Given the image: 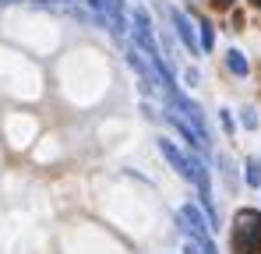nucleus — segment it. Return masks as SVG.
<instances>
[{
	"label": "nucleus",
	"mask_w": 261,
	"mask_h": 254,
	"mask_svg": "<svg viewBox=\"0 0 261 254\" xmlns=\"http://www.w3.org/2000/svg\"><path fill=\"white\" fill-rule=\"evenodd\" d=\"M233 251L237 254H261V212L240 209L233 226Z\"/></svg>",
	"instance_id": "f257e3e1"
},
{
	"label": "nucleus",
	"mask_w": 261,
	"mask_h": 254,
	"mask_svg": "<svg viewBox=\"0 0 261 254\" xmlns=\"http://www.w3.org/2000/svg\"><path fill=\"white\" fill-rule=\"evenodd\" d=\"M159 152H163V159H166V163H170V166H173L176 173H180V176L187 180V184L194 180V156L180 152V148H176L170 138H159Z\"/></svg>",
	"instance_id": "f03ea898"
},
{
	"label": "nucleus",
	"mask_w": 261,
	"mask_h": 254,
	"mask_svg": "<svg viewBox=\"0 0 261 254\" xmlns=\"http://www.w3.org/2000/svg\"><path fill=\"white\" fill-rule=\"evenodd\" d=\"M166 14H170V21H173V32L180 36V42H184L191 53H201V46H198V36H194V25H191V18H187L180 7H166Z\"/></svg>",
	"instance_id": "7ed1b4c3"
},
{
	"label": "nucleus",
	"mask_w": 261,
	"mask_h": 254,
	"mask_svg": "<svg viewBox=\"0 0 261 254\" xmlns=\"http://www.w3.org/2000/svg\"><path fill=\"white\" fill-rule=\"evenodd\" d=\"M226 67H229L237 78H247V74H251V64H247V57H244L240 49H229V53H226Z\"/></svg>",
	"instance_id": "20e7f679"
},
{
	"label": "nucleus",
	"mask_w": 261,
	"mask_h": 254,
	"mask_svg": "<svg viewBox=\"0 0 261 254\" xmlns=\"http://www.w3.org/2000/svg\"><path fill=\"white\" fill-rule=\"evenodd\" d=\"M198 46H201L205 53L216 46V29H212V21H208V18H201V21H198Z\"/></svg>",
	"instance_id": "39448f33"
},
{
	"label": "nucleus",
	"mask_w": 261,
	"mask_h": 254,
	"mask_svg": "<svg viewBox=\"0 0 261 254\" xmlns=\"http://www.w3.org/2000/svg\"><path fill=\"white\" fill-rule=\"evenodd\" d=\"M247 184L251 187H261V159H254V156L247 159Z\"/></svg>",
	"instance_id": "423d86ee"
},
{
	"label": "nucleus",
	"mask_w": 261,
	"mask_h": 254,
	"mask_svg": "<svg viewBox=\"0 0 261 254\" xmlns=\"http://www.w3.org/2000/svg\"><path fill=\"white\" fill-rule=\"evenodd\" d=\"M240 124L247 127V131H254V127H258V110H254V106H244V110H240Z\"/></svg>",
	"instance_id": "0eeeda50"
},
{
	"label": "nucleus",
	"mask_w": 261,
	"mask_h": 254,
	"mask_svg": "<svg viewBox=\"0 0 261 254\" xmlns=\"http://www.w3.org/2000/svg\"><path fill=\"white\" fill-rule=\"evenodd\" d=\"M219 120H222V131H226V134H233V131H237V120H233V113H229V110H219Z\"/></svg>",
	"instance_id": "6e6552de"
},
{
	"label": "nucleus",
	"mask_w": 261,
	"mask_h": 254,
	"mask_svg": "<svg viewBox=\"0 0 261 254\" xmlns=\"http://www.w3.org/2000/svg\"><path fill=\"white\" fill-rule=\"evenodd\" d=\"M184 82H187L191 88H194V85H201V74H198L194 67H187V71H184Z\"/></svg>",
	"instance_id": "1a4fd4ad"
},
{
	"label": "nucleus",
	"mask_w": 261,
	"mask_h": 254,
	"mask_svg": "<svg viewBox=\"0 0 261 254\" xmlns=\"http://www.w3.org/2000/svg\"><path fill=\"white\" fill-rule=\"evenodd\" d=\"M184 254H201V247H198L194 240H187V244H184Z\"/></svg>",
	"instance_id": "9d476101"
},
{
	"label": "nucleus",
	"mask_w": 261,
	"mask_h": 254,
	"mask_svg": "<svg viewBox=\"0 0 261 254\" xmlns=\"http://www.w3.org/2000/svg\"><path fill=\"white\" fill-rule=\"evenodd\" d=\"M0 4H18V0H0Z\"/></svg>",
	"instance_id": "9b49d317"
},
{
	"label": "nucleus",
	"mask_w": 261,
	"mask_h": 254,
	"mask_svg": "<svg viewBox=\"0 0 261 254\" xmlns=\"http://www.w3.org/2000/svg\"><path fill=\"white\" fill-rule=\"evenodd\" d=\"M219 4H233V0H219Z\"/></svg>",
	"instance_id": "f8f14e48"
},
{
	"label": "nucleus",
	"mask_w": 261,
	"mask_h": 254,
	"mask_svg": "<svg viewBox=\"0 0 261 254\" xmlns=\"http://www.w3.org/2000/svg\"><path fill=\"white\" fill-rule=\"evenodd\" d=\"M251 4H258V7H261V0H251Z\"/></svg>",
	"instance_id": "ddd939ff"
}]
</instances>
